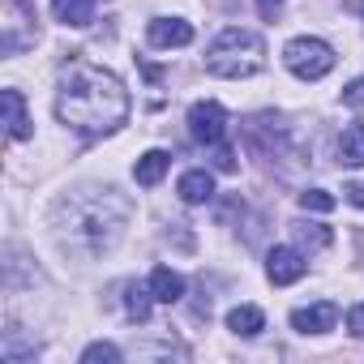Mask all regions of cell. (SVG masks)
Listing matches in <instances>:
<instances>
[{
  "mask_svg": "<svg viewBox=\"0 0 364 364\" xmlns=\"http://www.w3.org/2000/svg\"><path fill=\"white\" fill-rule=\"evenodd\" d=\"M150 300H154V296H150V283H146V287L133 283L129 296H124V313H129L133 321H150Z\"/></svg>",
  "mask_w": 364,
  "mask_h": 364,
  "instance_id": "cell-16",
  "label": "cell"
},
{
  "mask_svg": "<svg viewBox=\"0 0 364 364\" xmlns=\"http://www.w3.org/2000/svg\"><path fill=\"white\" fill-rule=\"evenodd\" d=\"M300 206H304V210L326 215V210H334V198H330L326 189H304V193H300Z\"/></svg>",
  "mask_w": 364,
  "mask_h": 364,
  "instance_id": "cell-19",
  "label": "cell"
},
{
  "mask_svg": "<svg viewBox=\"0 0 364 364\" xmlns=\"http://www.w3.org/2000/svg\"><path fill=\"white\" fill-rule=\"evenodd\" d=\"M124 219H129V202L116 189H86V193L60 202V210H56L60 240L69 249H82V253L112 249L120 228H124Z\"/></svg>",
  "mask_w": 364,
  "mask_h": 364,
  "instance_id": "cell-2",
  "label": "cell"
},
{
  "mask_svg": "<svg viewBox=\"0 0 364 364\" xmlns=\"http://www.w3.org/2000/svg\"><path fill=\"white\" fill-rule=\"evenodd\" d=\"M167 167H171V154H167V150H146V154L133 163V176H137V185L154 189L159 180L167 176Z\"/></svg>",
  "mask_w": 364,
  "mask_h": 364,
  "instance_id": "cell-12",
  "label": "cell"
},
{
  "mask_svg": "<svg viewBox=\"0 0 364 364\" xmlns=\"http://www.w3.org/2000/svg\"><path fill=\"white\" fill-rule=\"evenodd\" d=\"M56 116H60V124H69L86 137L116 133L129 116V90L120 86L116 73H107L90 60H69L60 69Z\"/></svg>",
  "mask_w": 364,
  "mask_h": 364,
  "instance_id": "cell-1",
  "label": "cell"
},
{
  "mask_svg": "<svg viewBox=\"0 0 364 364\" xmlns=\"http://www.w3.org/2000/svg\"><path fill=\"white\" fill-rule=\"evenodd\" d=\"M283 65H287L300 82H321V77L334 69V48H330L326 39L304 35V39H291V43L283 48Z\"/></svg>",
  "mask_w": 364,
  "mask_h": 364,
  "instance_id": "cell-4",
  "label": "cell"
},
{
  "mask_svg": "<svg viewBox=\"0 0 364 364\" xmlns=\"http://www.w3.org/2000/svg\"><path fill=\"white\" fill-rule=\"evenodd\" d=\"M257 9H262V14H266V18H274V14H279V9H283V0H257Z\"/></svg>",
  "mask_w": 364,
  "mask_h": 364,
  "instance_id": "cell-24",
  "label": "cell"
},
{
  "mask_svg": "<svg viewBox=\"0 0 364 364\" xmlns=\"http://www.w3.org/2000/svg\"><path fill=\"white\" fill-rule=\"evenodd\" d=\"M304 270H309V262H304V253H300V249L279 245V249H270V257H266V274H270V283H274V287H287V283L304 279Z\"/></svg>",
  "mask_w": 364,
  "mask_h": 364,
  "instance_id": "cell-6",
  "label": "cell"
},
{
  "mask_svg": "<svg viewBox=\"0 0 364 364\" xmlns=\"http://www.w3.org/2000/svg\"><path fill=\"white\" fill-rule=\"evenodd\" d=\"M150 296L159 304H180L185 300V279H180L171 266H154L150 270Z\"/></svg>",
  "mask_w": 364,
  "mask_h": 364,
  "instance_id": "cell-9",
  "label": "cell"
},
{
  "mask_svg": "<svg viewBox=\"0 0 364 364\" xmlns=\"http://www.w3.org/2000/svg\"><path fill=\"white\" fill-rule=\"evenodd\" d=\"M334 321H338V304L334 300H317V304H304V309L291 313V330L296 334H326V330H334Z\"/></svg>",
  "mask_w": 364,
  "mask_h": 364,
  "instance_id": "cell-7",
  "label": "cell"
},
{
  "mask_svg": "<svg viewBox=\"0 0 364 364\" xmlns=\"http://www.w3.org/2000/svg\"><path fill=\"white\" fill-rule=\"evenodd\" d=\"M52 14L65 26H90L95 22V0H52Z\"/></svg>",
  "mask_w": 364,
  "mask_h": 364,
  "instance_id": "cell-14",
  "label": "cell"
},
{
  "mask_svg": "<svg viewBox=\"0 0 364 364\" xmlns=\"http://www.w3.org/2000/svg\"><path fill=\"white\" fill-rule=\"evenodd\" d=\"M215 167H219V171H236V154H232L228 146H219V150H215Z\"/></svg>",
  "mask_w": 364,
  "mask_h": 364,
  "instance_id": "cell-22",
  "label": "cell"
},
{
  "mask_svg": "<svg viewBox=\"0 0 364 364\" xmlns=\"http://www.w3.org/2000/svg\"><path fill=\"white\" fill-rule=\"evenodd\" d=\"M189 133H193V141L219 146L223 133H228V112H223V103H215V99L193 103V107H189Z\"/></svg>",
  "mask_w": 364,
  "mask_h": 364,
  "instance_id": "cell-5",
  "label": "cell"
},
{
  "mask_svg": "<svg viewBox=\"0 0 364 364\" xmlns=\"http://www.w3.org/2000/svg\"><path fill=\"white\" fill-rule=\"evenodd\" d=\"M338 154L347 167H364V120H351L343 129V141H338Z\"/></svg>",
  "mask_w": 364,
  "mask_h": 364,
  "instance_id": "cell-15",
  "label": "cell"
},
{
  "mask_svg": "<svg viewBox=\"0 0 364 364\" xmlns=\"http://www.w3.org/2000/svg\"><path fill=\"white\" fill-rule=\"evenodd\" d=\"M343 198H347L351 206H360V210H364V180H355V185H347V189H343Z\"/></svg>",
  "mask_w": 364,
  "mask_h": 364,
  "instance_id": "cell-23",
  "label": "cell"
},
{
  "mask_svg": "<svg viewBox=\"0 0 364 364\" xmlns=\"http://www.w3.org/2000/svg\"><path fill=\"white\" fill-rule=\"evenodd\" d=\"M262 326H266V313H262L257 304H236V309L228 313V330H232V334H240V338L262 334Z\"/></svg>",
  "mask_w": 364,
  "mask_h": 364,
  "instance_id": "cell-13",
  "label": "cell"
},
{
  "mask_svg": "<svg viewBox=\"0 0 364 364\" xmlns=\"http://www.w3.org/2000/svg\"><path fill=\"white\" fill-rule=\"evenodd\" d=\"M146 35H150L154 48H185V43H193V26L180 22V18H154Z\"/></svg>",
  "mask_w": 364,
  "mask_h": 364,
  "instance_id": "cell-8",
  "label": "cell"
},
{
  "mask_svg": "<svg viewBox=\"0 0 364 364\" xmlns=\"http://www.w3.org/2000/svg\"><path fill=\"white\" fill-rule=\"evenodd\" d=\"M343 103H347V107H364V77L347 82V90H343Z\"/></svg>",
  "mask_w": 364,
  "mask_h": 364,
  "instance_id": "cell-20",
  "label": "cell"
},
{
  "mask_svg": "<svg viewBox=\"0 0 364 364\" xmlns=\"http://www.w3.org/2000/svg\"><path fill=\"white\" fill-rule=\"evenodd\" d=\"M296 236H300L304 249H326V245L334 240V232L321 228V223H296Z\"/></svg>",
  "mask_w": 364,
  "mask_h": 364,
  "instance_id": "cell-17",
  "label": "cell"
},
{
  "mask_svg": "<svg viewBox=\"0 0 364 364\" xmlns=\"http://www.w3.org/2000/svg\"><path fill=\"white\" fill-rule=\"evenodd\" d=\"M180 198H185L189 206H202V202H210V198H215V176H210L206 167H193V171H185V176H180Z\"/></svg>",
  "mask_w": 364,
  "mask_h": 364,
  "instance_id": "cell-11",
  "label": "cell"
},
{
  "mask_svg": "<svg viewBox=\"0 0 364 364\" xmlns=\"http://www.w3.org/2000/svg\"><path fill=\"white\" fill-rule=\"evenodd\" d=\"M347 330H351L355 338H364V304H355V309L347 313Z\"/></svg>",
  "mask_w": 364,
  "mask_h": 364,
  "instance_id": "cell-21",
  "label": "cell"
},
{
  "mask_svg": "<svg viewBox=\"0 0 364 364\" xmlns=\"http://www.w3.org/2000/svg\"><path fill=\"white\" fill-rule=\"evenodd\" d=\"M0 103H5L9 137H14V141H26L35 129H31V120H26V99H22V90H5V95H0Z\"/></svg>",
  "mask_w": 364,
  "mask_h": 364,
  "instance_id": "cell-10",
  "label": "cell"
},
{
  "mask_svg": "<svg viewBox=\"0 0 364 364\" xmlns=\"http://www.w3.org/2000/svg\"><path fill=\"white\" fill-rule=\"evenodd\" d=\"M262 65H266V43H262V35L240 31V26H228V31L210 43V52H206V69H210L215 77H253Z\"/></svg>",
  "mask_w": 364,
  "mask_h": 364,
  "instance_id": "cell-3",
  "label": "cell"
},
{
  "mask_svg": "<svg viewBox=\"0 0 364 364\" xmlns=\"http://www.w3.org/2000/svg\"><path fill=\"white\" fill-rule=\"evenodd\" d=\"M116 364L120 360V347H112V343H90L86 351H82V364Z\"/></svg>",
  "mask_w": 364,
  "mask_h": 364,
  "instance_id": "cell-18",
  "label": "cell"
}]
</instances>
